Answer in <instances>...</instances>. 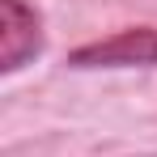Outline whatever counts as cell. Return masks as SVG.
Instances as JSON below:
<instances>
[{
  "label": "cell",
  "instance_id": "6da1fadb",
  "mask_svg": "<svg viewBox=\"0 0 157 157\" xmlns=\"http://www.w3.org/2000/svg\"><path fill=\"white\" fill-rule=\"evenodd\" d=\"M153 64H157L153 26H128L110 38H98V43L68 51V68H153Z\"/></svg>",
  "mask_w": 157,
  "mask_h": 157
},
{
  "label": "cell",
  "instance_id": "7a4b0ae2",
  "mask_svg": "<svg viewBox=\"0 0 157 157\" xmlns=\"http://www.w3.org/2000/svg\"><path fill=\"white\" fill-rule=\"evenodd\" d=\"M43 55V17L26 0H0V72H17Z\"/></svg>",
  "mask_w": 157,
  "mask_h": 157
}]
</instances>
